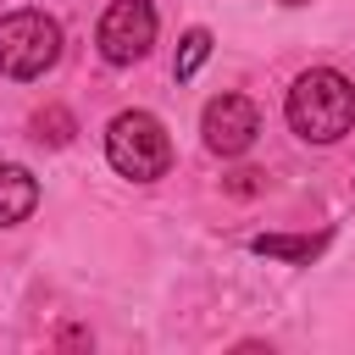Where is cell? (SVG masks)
Segmentation results:
<instances>
[{"mask_svg":"<svg viewBox=\"0 0 355 355\" xmlns=\"http://www.w3.org/2000/svg\"><path fill=\"white\" fill-rule=\"evenodd\" d=\"M283 111H288V128L305 144H338L355 128V83L333 67H311V72L294 78Z\"/></svg>","mask_w":355,"mask_h":355,"instance_id":"1","label":"cell"},{"mask_svg":"<svg viewBox=\"0 0 355 355\" xmlns=\"http://www.w3.org/2000/svg\"><path fill=\"white\" fill-rule=\"evenodd\" d=\"M105 161H111L122 178H133V183L166 178V166H172V139H166L161 116H150V111H122V116H111V128H105Z\"/></svg>","mask_w":355,"mask_h":355,"instance_id":"2","label":"cell"},{"mask_svg":"<svg viewBox=\"0 0 355 355\" xmlns=\"http://www.w3.org/2000/svg\"><path fill=\"white\" fill-rule=\"evenodd\" d=\"M61 61V22L50 11H6L0 17V72L6 78H44Z\"/></svg>","mask_w":355,"mask_h":355,"instance_id":"3","label":"cell"},{"mask_svg":"<svg viewBox=\"0 0 355 355\" xmlns=\"http://www.w3.org/2000/svg\"><path fill=\"white\" fill-rule=\"evenodd\" d=\"M94 44L111 67H133L150 55L155 44V6L150 0H111L100 28H94Z\"/></svg>","mask_w":355,"mask_h":355,"instance_id":"4","label":"cell"},{"mask_svg":"<svg viewBox=\"0 0 355 355\" xmlns=\"http://www.w3.org/2000/svg\"><path fill=\"white\" fill-rule=\"evenodd\" d=\"M200 133H205L211 155H244L255 144V133H261V111L244 94H216L200 111Z\"/></svg>","mask_w":355,"mask_h":355,"instance_id":"5","label":"cell"},{"mask_svg":"<svg viewBox=\"0 0 355 355\" xmlns=\"http://www.w3.org/2000/svg\"><path fill=\"white\" fill-rule=\"evenodd\" d=\"M39 205V178L17 161H0V227H17L28 222Z\"/></svg>","mask_w":355,"mask_h":355,"instance_id":"6","label":"cell"},{"mask_svg":"<svg viewBox=\"0 0 355 355\" xmlns=\"http://www.w3.org/2000/svg\"><path fill=\"white\" fill-rule=\"evenodd\" d=\"M255 255L266 261H294V266H311L322 250H327V233H255L250 239Z\"/></svg>","mask_w":355,"mask_h":355,"instance_id":"7","label":"cell"},{"mask_svg":"<svg viewBox=\"0 0 355 355\" xmlns=\"http://www.w3.org/2000/svg\"><path fill=\"white\" fill-rule=\"evenodd\" d=\"M205 55H211V28H189V33L178 39V61H172V78H178V83H189V78L205 67Z\"/></svg>","mask_w":355,"mask_h":355,"instance_id":"8","label":"cell"},{"mask_svg":"<svg viewBox=\"0 0 355 355\" xmlns=\"http://www.w3.org/2000/svg\"><path fill=\"white\" fill-rule=\"evenodd\" d=\"M72 133H78V122H72V111L67 105H44V111H33V139L39 144H72Z\"/></svg>","mask_w":355,"mask_h":355,"instance_id":"9","label":"cell"},{"mask_svg":"<svg viewBox=\"0 0 355 355\" xmlns=\"http://www.w3.org/2000/svg\"><path fill=\"white\" fill-rule=\"evenodd\" d=\"M283 6H305V0H283Z\"/></svg>","mask_w":355,"mask_h":355,"instance_id":"10","label":"cell"}]
</instances>
